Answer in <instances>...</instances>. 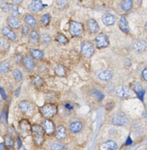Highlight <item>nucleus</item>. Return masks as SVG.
<instances>
[{
  "label": "nucleus",
  "mask_w": 147,
  "mask_h": 150,
  "mask_svg": "<svg viewBox=\"0 0 147 150\" xmlns=\"http://www.w3.org/2000/svg\"><path fill=\"white\" fill-rule=\"evenodd\" d=\"M131 88L136 93L138 98L141 101L143 100L144 95H145V90L143 89L141 83H138V82H133V83H131Z\"/></svg>",
  "instance_id": "14"
},
{
  "label": "nucleus",
  "mask_w": 147,
  "mask_h": 150,
  "mask_svg": "<svg viewBox=\"0 0 147 150\" xmlns=\"http://www.w3.org/2000/svg\"><path fill=\"white\" fill-rule=\"evenodd\" d=\"M116 96L121 99H126V98H129L132 95V92H131L130 88L128 86H121L116 89Z\"/></svg>",
  "instance_id": "11"
},
{
  "label": "nucleus",
  "mask_w": 147,
  "mask_h": 150,
  "mask_svg": "<svg viewBox=\"0 0 147 150\" xmlns=\"http://www.w3.org/2000/svg\"><path fill=\"white\" fill-rule=\"evenodd\" d=\"M95 52L93 44L90 41H83L81 45V54L85 57L89 58L93 55Z\"/></svg>",
  "instance_id": "8"
},
{
  "label": "nucleus",
  "mask_w": 147,
  "mask_h": 150,
  "mask_svg": "<svg viewBox=\"0 0 147 150\" xmlns=\"http://www.w3.org/2000/svg\"><path fill=\"white\" fill-rule=\"evenodd\" d=\"M142 77L143 80L147 82V67H146L142 71Z\"/></svg>",
  "instance_id": "46"
},
{
  "label": "nucleus",
  "mask_w": 147,
  "mask_h": 150,
  "mask_svg": "<svg viewBox=\"0 0 147 150\" xmlns=\"http://www.w3.org/2000/svg\"><path fill=\"white\" fill-rule=\"evenodd\" d=\"M116 17L113 14L110 13H106L101 17V21L104 23V25L107 26H111L115 24L116 23Z\"/></svg>",
  "instance_id": "17"
},
{
  "label": "nucleus",
  "mask_w": 147,
  "mask_h": 150,
  "mask_svg": "<svg viewBox=\"0 0 147 150\" xmlns=\"http://www.w3.org/2000/svg\"><path fill=\"white\" fill-rule=\"evenodd\" d=\"M8 122V112L7 110H3L0 116V123L2 125H7Z\"/></svg>",
  "instance_id": "39"
},
{
  "label": "nucleus",
  "mask_w": 147,
  "mask_h": 150,
  "mask_svg": "<svg viewBox=\"0 0 147 150\" xmlns=\"http://www.w3.org/2000/svg\"><path fill=\"white\" fill-rule=\"evenodd\" d=\"M7 25L9 26V27L10 29H19V28H21V22L20 19L18 18L17 17H15V16H9L7 18Z\"/></svg>",
  "instance_id": "16"
},
{
  "label": "nucleus",
  "mask_w": 147,
  "mask_h": 150,
  "mask_svg": "<svg viewBox=\"0 0 147 150\" xmlns=\"http://www.w3.org/2000/svg\"><path fill=\"white\" fill-rule=\"evenodd\" d=\"M40 35L35 29H32L29 34V42L31 45H36L39 42Z\"/></svg>",
  "instance_id": "23"
},
{
  "label": "nucleus",
  "mask_w": 147,
  "mask_h": 150,
  "mask_svg": "<svg viewBox=\"0 0 147 150\" xmlns=\"http://www.w3.org/2000/svg\"><path fill=\"white\" fill-rule=\"evenodd\" d=\"M50 148L51 150H64L66 149V146L65 144L60 143H51L50 144Z\"/></svg>",
  "instance_id": "40"
},
{
  "label": "nucleus",
  "mask_w": 147,
  "mask_h": 150,
  "mask_svg": "<svg viewBox=\"0 0 147 150\" xmlns=\"http://www.w3.org/2000/svg\"><path fill=\"white\" fill-rule=\"evenodd\" d=\"M145 29H146V31L147 32V21H146V24H145Z\"/></svg>",
  "instance_id": "55"
},
{
  "label": "nucleus",
  "mask_w": 147,
  "mask_h": 150,
  "mask_svg": "<svg viewBox=\"0 0 147 150\" xmlns=\"http://www.w3.org/2000/svg\"><path fill=\"white\" fill-rule=\"evenodd\" d=\"M91 95L96 98V100H97V101L98 102H101L102 101V100L104 99V95L98 89H93V90L91 91Z\"/></svg>",
  "instance_id": "35"
},
{
  "label": "nucleus",
  "mask_w": 147,
  "mask_h": 150,
  "mask_svg": "<svg viewBox=\"0 0 147 150\" xmlns=\"http://www.w3.org/2000/svg\"><path fill=\"white\" fill-rule=\"evenodd\" d=\"M7 132H8L9 136H10L11 137H13V136H16V132L15 128L13 127V126H10V127H8V130H7Z\"/></svg>",
  "instance_id": "44"
},
{
  "label": "nucleus",
  "mask_w": 147,
  "mask_h": 150,
  "mask_svg": "<svg viewBox=\"0 0 147 150\" xmlns=\"http://www.w3.org/2000/svg\"><path fill=\"white\" fill-rule=\"evenodd\" d=\"M83 128L82 122L79 120H74L69 125V130L71 133H78Z\"/></svg>",
  "instance_id": "21"
},
{
  "label": "nucleus",
  "mask_w": 147,
  "mask_h": 150,
  "mask_svg": "<svg viewBox=\"0 0 147 150\" xmlns=\"http://www.w3.org/2000/svg\"><path fill=\"white\" fill-rule=\"evenodd\" d=\"M20 92H21V87L19 86V87L17 88V89L15 90V95H16V97H18L19 95V94H20Z\"/></svg>",
  "instance_id": "52"
},
{
  "label": "nucleus",
  "mask_w": 147,
  "mask_h": 150,
  "mask_svg": "<svg viewBox=\"0 0 147 150\" xmlns=\"http://www.w3.org/2000/svg\"><path fill=\"white\" fill-rule=\"evenodd\" d=\"M69 31L72 37L80 38L84 33V26L80 22L72 21L69 23Z\"/></svg>",
  "instance_id": "3"
},
{
  "label": "nucleus",
  "mask_w": 147,
  "mask_h": 150,
  "mask_svg": "<svg viewBox=\"0 0 147 150\" xmlns=\"http://www.w3.org/2000/svg\"><path fill=\"white\" fill-rule=\"evenodd\" d=\"M132 49L136 54L143 53L147 49V42L145 40H136L132 44Z\"/></svg>",
  "instance_id": "13"
},
{
  "label": "nucleus",
  "mask_w": 147,
  "mask_h": 150,
  "mask_svg": "<svg viewBox=\"0 0 147 150\" xmlns=\"http://www.w3.org/2000/svg\"><path fill=\"white\" fill-rule=\"evenodd\" d=\"M133 5V1L132 0H123L121 2L120 7L122 10L125 12H127L131 10Z\"/></svg>",
  "instance_id": "31"
},
{
  "label": "nucleus",
  "mask_w": 147,
  "mask_h": 150,
  "mask_svg": "<svg viewBox=\"0 0 147 150\" xmlns=\"http://www.w3.org/2000/svg\"><path fill=\"white\" fill-rule=\"evenodd\" d=\"M15 60H16V62L19 64V63L23 61V58H22V57L21 55H17L16 56V59H15Z\"/></svg>",
  "instance_id": "49"
},
{
  "label": "nucleus",
  "mask_w": 147,
  "mask_h": 150,
  "mask_svg": "<svg viewBox=\"0 0 147 150\" xmlns=\"http://www.w3.org/2000/svg\"><path fill=\"white\" fill-rule=\"evenodd\" d=\"M13 76L14 78L15 81L18 83L21 82L23 79V75H22V73L21 72V70L19 69L16 68L14 69L13 71Z\"/></svg>",
  "instance_id": "37"
},
{
  "label": "nucleus",
  "mask_w": 147,
  "mask_h": 150,
  "mask_svg": "<svg viewBox=\"0 0 147 150\" xmlns=\"http://www.w3.org/2000/svg\"><path fill=\"white\" fill-rule=\"evenodd\" d=\"M1 33L7 40L10 41H16L17 39L16 34L9 26H4L1 29Z\"/></svg>",
  "instance_id": "18"
},
{
  "label": "nucleus",
  "mask_w": 147,
  "mask_h": 150,
  "mask_svg": "<svg viewBox=\"0 0 147 150\" xmlns=\"http://www.w3.org/2000/svg\"><path fill=\"white\" fill-rule=\"evenodd\" d=\"M4 144L6 147L9 148V149L13 148V146H14V140H13V137H11V136L7 134L5 135L4 136Z\"/></svg>",
  "instance_id": "33"
},
{
  "label": "nucleus",
  "mask_w": 147,
  "mask_h": 150,
  "mask_svg": "<svg viewBox=\"0 0 147 150\" xmlns=\"http://www.w3.org/2000/svg\"><path fill=\"white\" fill-rule=\"evenodd\" d=\"M41 40L42 41V42L44 44H49L51 42V38L49 34L47 33H44L41 35Z\"/></svg>",
  "instance_id": "41"
},
{
  "label": "nucleus",
  "mask_w": 147,
  "mask_h": 150,
  "mask_svg": "<svg viewBox=\"0 0 147 150\" xmlns=\"http://www.w3.org/2000/svg\"><path fill=\"white\" fill-rule=\"evenodd\" d=\"M51 21V16L49 13H45L41 18V23L43 26H47Z\"/></svg>",
  "instance_id": "36"
},
{
  "label": "nucleus",
  "mask_w": 147,
  "mask_h": 150,
  "mask_svg": "<svg viewBox=\"0 0 147 150\" xmlns=\"http://www.w3.org/2000/svg\"><path fill=\"white\" fill-rule=\"evenodd\" d=\"M112 124L118 126H124L128 124L129 122V119L127 116L122 111H118L116 112L114 115L113 116L111 120Z\"/></svg>",
  "instance_id": "5"
},
{
  "label": "nucleus",
  "mask_w": 147,
  "mask_h": 150,
  "mask_svg": "<svg viewBox=\"0 0 147 150\" xmlns=\"http://www.w3.org/2000/svg\"><path fill=\"white\" fill-rule=\"evenodd\" d=\"M86 29L88 32L91 34H96L99 31V25L98 22L93 18H91L87 21Z\"/></svg>",
  "instance_id": "12"
},
{
  "label": "nucleus",
  "mask_w": 147,
  "mask_h": 150,
  "mask_svg": "<svg viewBox=\"0 0 147 150\" xmlns=\"http://www.w3.org/2000/svg\"><path fill=\"white\" fill-rule=\"evenodd\" d=\"M54 73L59 77H65L66 76V68L62 64H58L54 67Z\"/></svg>",
  "instance_id": "30"
},
{
  "label": "nucleus",
  "mask_w": 147,
  "mask_h": 150,
  "mask_svg": "<svg viewBox=\"0 0 147 150\" xmlns=\"http://www.w3.org/2000/svg\"><path fill=\"white\" fill-rule=\"evenodd\" d=\"M46 100L48 102V103H52L53 102H55L58 100V95L55 92L51 91V92H49L48 93H46Z\"/></svg>",
  "instance_id": "32"
},
{
  "label": "nucleus",
  "mask_w": 147,
  "mask_h": 150,
  "mask_svg": "<svg viewBox=\"0 0 147 150\" xmlns=\"http://www.w3.org/2000/svg\"><path fill=\"white\" fill-rule=\"evenodd\" d=\"M0 93H1V96L3 98V100L7 99V95L5 94V91L2 87H0Z\"/></svg>",
  "instance_id": "47"
},
{
  "label": "nucleus",
  "mask_w": 147,
  "mask_h": 150,
  "mask_svg": "<svg viewBox=\"0 0 147 150\" xmlns=\"http://www.w3.org/2000/svg\"><path fill=\"white\" fill-rule=\"evenodd\" d=\"M10 47V44L8 40L4 38H0V51L3 52H7L9 51Z\"/></svg>",
  "instance_id": "29"
},
{
  "label": "nucleus",
  "mask_w": 147,
  "mask_h": 150,
  "mask_svg": "<svg viewBox=\"0 0 147 150\" xmlns=\"http://www.w3.org/2000/svg\"><path fill=\"white\" fill-rule=\"evenodd\" d=\"M19 108L24 114L27 117H30L33 114L35 111V105L30 101L27 100H24L19 103Z\"/></svg>",
  "instance_id": "4"
},
{
  "label": "nucleus",
  "mask_w": 147,
  "mask_h": 150,
  "mask_svg": "<svg viewBox=\"0 0 147 150\" xmlns=\"http://www.w3.org/2000/svg\"><path fill=\"white\" fill-rule=\"evenodd\" d=\"M24 21L25 22V24L27 25L29 27L32 29H35L37 26V21L33 15L30 13H26L24 16Z\"/></svg>",
  "instance_id": "20"
},
{
  "label": "nucleus",
  "mask_w": 147,
  "mask_h": 150,
  "mask_svg": "<svg viewBox=\"0 0 147 150\" xmlns=\"http://www.w3.org/2000/svg\"><path fill=\"white\" fill-rule=\"evenodd\" d=\"M132 144V140L131 139L130 136H128V138L126 139V143H125V144H126V146H129V145H131Z\"/></svg>",
  "instance_id": "50"
},
{
  "label": "nucleus",
  "mask_w": 147,
  "mask_h": 150,
  "mask_svg": "<svg viewBox=\"0 0 147 150\" xmlns=\"http://www.w3.org/2000/svg\"><path fill=\"white\" fill-rule=\"evenodd\" d=\"M39 111L43 117L49 119L57 114V106L53 103H46L40 107Z\"/></svg>",
  "instance_id": "2"
},
{
  "label": "nucleus",
  "mask_w": 147,
  "mask_h": 150,
  "mask_svg": "<svg viewBox=\"0 0 147 150\" xmlns=\"http://www.w3.org/2000/svg\"><path fill=\"white\" fill-rule=\"evenodd\" d=\"M57 7L59 9H64L66 7H68L69 5V2L67 1H65V0H58V1H56L55 2Z\"/></svg>",
  "instance_id": "42"
},
{
  "label": "nucleus",
  "mask_w": 147,
  "mask_h": 150,
  "mask_svg": "<svg viewBox=\"0 0 147 150\" xmlns=\"http://www.w3.org/2000/svg\"><path fill=\"white\" fill-rule=\"evenodd\" d=\"M19 130L21 136L27 137L32 134V125L27 120H21L19 123Z\"/></svg>",
  "instance_id": "6"
},
{
  "label": "nucleus",
  "mask_w": 147,
  "mask_h": 150,
  "mask_svg": "<svg viewBox=\"0 0 147 150\" xmlns=\"http://www.w3.org/2000/svg\"><path fill=\"white\" fill-rule=\"evenodd\" d=\"M8 13H10V16L17 17V16L19 15V8H18L17 5L14 4H12V3H9Z\"/></svg>",
  "instance_id": "34"
},
{
  "label": "nucleus",
  "mask_w": 147,
  "mask_h": 150,
  "mask_svg": "<svg viewBox=\"0 0 147 150\" xmlns=\"http://www.w3.org/2000/svg\"><path fill=\"white\" fill-rule=\"evenodd\" d=\"M118 26L120 28L121 30L125 34H128L129 32V23H128V21L127 18H126V16H122L121 17L120 20H119V23H118Z\"/></svg>",
  "instance_id": "22"
},
{
  "label": "nucleus",
  "mask_w": 147,
  "mask_h": 150,
  "mask_svg": "<svg viewBox=\"0 0 147 150\" xmlns=\"http://www.w3.org/2000/svg\"><path fill=\"white\" fill-rule=\"evenodd\" d=\"M1 9L3 10L4 13H8L9 3H3V4L1 5Z\"/></svg>",
  "instance_id": "45"
},
{
  "label": "nucleus",
  "mask_w": 147,
  "mask_h": 150,
  "mask_svg": "<svg viewBox=\"0 0 147 150\" xmlns=\"http://www.w3.org/2000/svg\"><path fill=\"white\" fill-rule=\"evenodd\" d=\"M41 126H42L43 129L45 132V134H46L49 136H52L56 130L54 124L49 119H44L42 121Z\"/></svg>",
  "instance_id": "9"
},
{
  "label": "nucleus",
  "mask_w": 147,
  "mask_h": 150,
  "mask_svg": "<svg viewBox=\"0 0 147 150\" xmlns=\"http://www.w3.org/2000/svg\"><path fill=\"white\" fill-rule=\"evenodd\" d=\"M46 7V4H44L41 0H35L31 1L28 5V10L32 13H38L44 10Z\"/></svg>",
  "instance_id": "10"
},
{
  "label": "nucleus",
  "mask_w": 147,
  "mask_h": 150,
  "mask_svg": "<svg viewBox=\"0 0 147 150\" xmlns=\"http://www.w3.org/2000/svg\"><path fill=\"white\" fill-rule=\"evenodd\" d=\"M98 78L101 81H109L111 80L113 77V73L109 69H105V70H100L98 73Z\"/></svg>",
  "instance_id": "19"
},
{
  "label": "nucleus",
  "mask_w": 147,
  "mask_h": 150,
  "mask_svg": "<svg viewBox=\"0 0 147 150\" xmlns=\"http://www.w3.org/2000/svg\"><path fill=\"white\" fill-rule=\"evenodd\" d=\"M22 64H23L25 70L28 72L33 71L35 67V62L34 61L33 59L29 56H26L23 58V61H22Z\"/></svg>",
  "instance_id": "15"
},
{
  "label": "nucleus",
  "mask_w": 147,
  "mask_h": 150,
  "mask_svg": "<svg viewBox=\"0 0 147 150\" xmlns=\"http://www.w3.org/2000/svg\"><path fill=\"white\" fill-rule=\"evenodd\" d=\"M95 45L97 48L101 49V48H107L110 45V40L109 38L106 34L100 33L95 38Z\"/></svg>",
  "instance_id": "7"
},
{
  "label": "nucleus",
  "mask_w": 147,
  "mask_h": 150,
  "mask_svg": "<svg viewBox=\"0 0 147 150\" xmlns=\"http://www.w3.org/2000/svg\"><path fill=\"white\" fill-rule=\"evenodd\" d=\"M55 41L60 44H66L69 42V38L63 34H58L55 37Z\"/></svg>",
  "instance_id": "38"
},
{
  "label": "nucleus",
  "mask_w": 147,
  "mask_h": 150,
  "mask_svg": "<svg viewBox=\"0 0 147 150\" xmlns=\"http://www.w3.org/2000/svg\"><path fill=\"white\" fill-rule=\"evenodd\" d=\"M32 82L34 84V86L36 88H41L44 85V80L43 79V78H41V76H38V75H35V76H32Z\"/></svg>",
  "instance_id": "27"
},
{
  "label": "nucleus",
  "mask_w": 147,
  "mask_h": 150,
  "mask_svg": "<svg viewBox=\"0 0 147 150\" xmlns=\"http://www.w3.org/2000/svg\"><path fill=\"white\" fill-rule=\"evenodd\" d=\"M32 137L34 144L36 146H42L45 141V132L42 126L38 124L32 125Z\"/></svg>",
  "instance_id": "1"
},
{
  "label": "nucleus",
  "mask_w": 147,
  "mask_h": 150,
  "mask_svg": "<svg viewBox=\"0 0 147 150\" xmlns=\"http://www.w3.org/2000/svg\"><path fill=\"white\" fill-rule=\"evenodd\" d=\"M55 137L57 140L62 141L66 137V129L63 125H59L56 129Z\"/></svg>",
  "instance_id": "24"
},
{
  "label": "nucleus",
  "mask_w": 147,
  "mask_h": 150,
  "mask_svg": "<svg viewBox=\"0 0 147 150\" xmlns=\"http://www.w3.org/2000/svg\"><path fill=\"white\" fill-rule=\"evenodd\" d=\"M29 27L26 24H24L21 26V34L23 36H27L29 32Z\"/></svg>",
  "instance_id": "43"
},
{
  "label": "nucleus",
  "mask_w": 147,
  "mask_h": 150,
  "mask_svg": "<svg viewBox=\"0 0 147 150\" xmlns=\"http://www.w3.org/2000/svg\"><path fill=\"white\" fill-rule=\"evenodd\" d=\"M102 147L106 150H117L118 148L117 143L113 140H108L103 143Z\"/></svg>",
  "instance_id": "26"
},
{
  "label": "nucleus",
  "mask_w": 147,
  "mask_h": 150,
  "mask_svg": "<svg viewBox=\"0 0 147 150\" xmlns=\"http://www.w3.org/2000/svg\"><path fill=\"white\" fill-rule=\"evenodd\" d=\"M0 150H7V147L4 143H0Z\"/></svg>",
  "instance_id": "53"
},
{
  "label": "nucleus",
  "mask_w": 147,
  "mask_h": 150,
  "mask_svg": "<svg viewBox=\"0 0 147 150\" xmlns=\"http://www.w3.org/2000/svg\"><path fill=\"white\" fill-rule=\"evenodd\" d=\"M17 142H18V147H19V149H20V148L22 146V142L20 136H18L17 137Z\"/></svg>",
  "instance_id": "51"
},
{
  "label": "nucleus",
  "mask_w": 147,
  "mask_h": 150,
  "mask_svg": "<svg viewBox=\"0 0 147 150\" xmlns=\"http://www.w3.org/2000/svg\"><path fill=\"white\" fill-rule=\"evenodd\" d=\"M10 69V62L9 59H5L0 63V75H6Z\"/></svg>",
  "instance_id": "25"
},
{
  "label": "nucleus",
  "mask_w": 147,
  "mask_h": 150,
  "mask_svg": "<svg viewBox=\"0 0 147 150\" xmlns=\"http://www.w3.org/2000/svg\"><path fill=\"white\" fill-rule=\"evenodd\" d=\"M65 108H66L67 110H69V111H71V110H73L74 107L71 103H66L65 104Z\"/></svg>",
  "instance_id": "48"
},
{
  "label": "nucleus",
  "mask_w": 147,
  "mask_h": 150,
  "mask_svg": "<svg viewBox=\"0 0 147 150\" xmlns=\"http://www.w3.org/2000/svg\"><path fill=\"white\" fill-rule=\"evenodd\" d=\"M30 54L31 57L33 59H35L37 60H41L44 57V53L39 49H34V48H32V49L30 50Z\"/></svg>",
  "instance_id": "28"
},
{
  "label": "nucleus",
  "mask_w": 147,
  "mask_h": 150,
  "mask_svg": "<svg viewBox=\"0 0 147 150\" xmlns=\"http://www.w3.org/2000/svg\"><path fill=\"white\" fill-rule=\"evenodd\" d=\"M115 133H117V130H115V129H113V128H112L111 130L109 131V133H110L111 136H113V135H115Z\"/></svg>",
  "instance_id": "54"
}]
</instances>
